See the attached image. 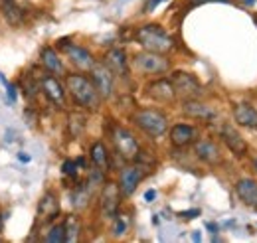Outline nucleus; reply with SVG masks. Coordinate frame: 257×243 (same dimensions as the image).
I'll return each instance as SVG.
<instances>
[{
    "mask_svg": "<svg viewBox=\"0 0 257 243\" xmlns=\"http://www.w3.org/2000/svg\"><path fill=\"white\" fill-rule=\"evenodd\" d=\"M194 154L202 162H206V164H218V162H222V151H220V147L214 141H208V139H202V141H198L194 145Z\"/></svg>",
    "mask_w": 257,
    "mask_h": 243,
    "instance_id": "obj_16",
    "label": "nucleus"
},
{
    "mask_svg": "<svg viewBox=\"0 0 257 243\" xmlns=\"http://www.w3.org/2000/svg\"><path fill=\"white\" fill-rule=\"evenodd\" d=\"M182 111H184L188 117L198 119V121H214V119L218 117V113H216L210 105H206V103H202V101H198V99H184Z\"/></svg>",
    "mask_w": 257,
    "mask_h": 243,
    "instance_id": "obj_15",
    "label": "nucleus"
},
{
    "mask_svg": "<svg viewBox=\"0 0 257 243\" xmlns=\"http://www.w3.org/2000/svg\"><path fill=\"white\" fill-rule=\"evenodd\" d=\"M65 87L71 95V99L81 107V109H89L95 111L101 103V95L95 89L93 81L81 73H69L65 75Z\"/></svg>",
    "mask_w": 257,
    "mask_h": 243,
    "instance_id": "obj_1",
    "label": "nucleus"
},
{
    "mask_svg": "<svg viewBox=\"0 0 257 243\" xmlns=\"http://www.w3.org/2000/svg\"><path fill=\"white\" fill-rule=\"evenodd\" d=\"M145 176H147L145 166H141V164L125 166V168L121 170V174H119V188H121V194H123V196H131Z\"/></svg>",
    "mask_w": 257,
    "mask_h": 243,
    "instance_id": "obj_10",
    "label": "nucleus"
},
{
    "mask_svg": "<svg viewBox=\"0 0 257 243\" xmlns=\"http://www.w3.org/2000/svg\"><path fill=\"white\" fill-rule=\"evenodd\" d=\"M200 213H202V212H200L198 208H194V210H184V212H180L178 215H180L182 219H194V217H198Z\"/></svg>",
    "mask_w": 257,
    "mask_h": 243,
    "instance_id": "obj_31",
    "label": "nucleus"
},
{
    "mask_svg": "<svg viewBox=\"0 0 257 243\" xmlns=\"http://www.w3.org/2000/svg\"><path fill=\"white\" fill-rule=\"evenodd\" d=\"M0 229H2V215H0Z\"/></svg>",
    "mask_w": 257,
    "mask_h": 243,
    "instance_id": "obj_41",
    "label": "nucleus"
},
{
    "mask_svg": "<svg viewBox=\"0 0 257 243\" xmlns=\"http://www.w3.org/2000/svg\"><path fill=\"white\" fill-rule=\"evenodd\" d=\"M121 188L117 182H105L99 196V213L103 219H115L121 204Z\"/></svg>",
    "mask_w": 257,
    "mask_h": 243,
    "instance_id": "obj_6",
    "label": "nucleus"
},
{
    "mask_svg": "<svg viewBox=\"0 0 257 243\" xmlns=\"http://www.w3.org/2000/svg\"><path fill=\"white\" fill-rule=\"evenodd\" d=\"M22 87H24V93H26V97H30V99H32L36 93L40 91V89H38V87H40V85H38V81H34V79H30V77H28V79L22 83Z\"/></svg>",
    "mask_w": 257,
    "mask_h": 243,
    "instance_id": "obj_30",
    "label": "nucleus"
},
{
    "mask_svg": "<svg viewBox=\"0 0 257 243\" xmlns=\"http://www.w3.org/2000/svg\"><path fill=\"white\" fill-rule=\"evenodd\" d=\"M170 81L174 85L176 97L180 99H198L202 95V83L188 71H174Z\"/></svg>",
    "mask_w": 257,
    "mask_h": 243,
    "instance_id": "obj_7",
    "label": "nucleus"
},
{
    "mask_svg": "<svg viewBox=\"0 0 257 243\" xmlns=\"http://www.w3.org/2000/svg\"><path fill=\"white\" fill-rule=\"evenodd\" d=\"M206 227H208V229H210L212 233H216V231H218V225H216V223H208Z\"/></svg>",
    "mask_w": 257,
    "mask_h": 243,
    "instance_id": "obj_37",
    "label": "nucleus"
},
{
    "mask_svg": "<svg viewBox=\"0 0 257 243\" xmlns=\"http://www.w3.org/2000/svg\"><path fill=\"white\" fill-rule=\"evenodd\" d=\"M155 198H157V190H147L145 192V200L147 202H155Z\"/></svg>",
    "mask_w": 257,
    "mask_h": 243,
    "instance_id": "obj_34",
    "label": "nucleus"
},
{
    "mask_svg": "<svg viewBox=\"0 0 257 243\" xmlns=\"http://www.w3.org/2000/svg\"><path fill=\"white\" fill-rule=\"evenodd\" d=\"M253 168H255V172H257V158L253 160Z\"/></svg>",
    "mask_w": 257,
    "mask_h": 243,
    "instance_id": "obj_39",
    "label": "nucleus"
},
{
    "mask_svg": "<svg viewBox=\"0 0 257 243\" xmlns=\"http://www.w3.org/2000/svg\"><path fill=\"white\" fill-rule=\"evenodd\" d=\"M6 91H8V99H10V103H16V99H18L16 85H14V83H8V85H6Z\"/></svg>",
    "mask_w": 257,
    "mask_h": 243,
    "instance_id": "obj_32",
    "label": "nucleus"
},
{
    "mask_svg": "<svg viewBox=\"0 0 257 243\" xmlns=\"http://www.w3.org/2000/svg\"><path fill=\"white\" fill-rule=\"evenodd\" d=\"M60 46L65 50L69 61H71L77 69H81V71H91V67L95 65V58H93V54H91L87 48L75 46V44H67V40H62Z\"/></svg>",
    "mask_w": 257,
    "mask_h": 243,
    "instance_id": "obj_9",
    "label": "nucleus"
},
{
    "mask_svg": "<svg viewBox=\"0 0 257 243\" xmlns=\"http://www.w3.org/2000/svg\"><path fill=\"white\" fill-rule=\"evenodd\" d=\"M0 10H2L4 20H6L10 26L18 28V26L22 24V20H24V10H22V6H20L16 0H0Z\"/></svg>",
    "mask_w": 257,
    "mask_h": 243,
    "instance_id": "obj_20",
    "label": "nucleus"
},
{
    "mask_svg": "<svg viewBox=\"0 0 257 243\" xmlns=\"http://www.w3.org/2000/svg\"><path fill=\"white\" fill-rule=\"evenodd\" d=\"M91 190L87 188V184H79L77 188H75V192H73V200H71V204H73V208L75 210H85L87 206H89V200H91Z\"/></svg>",
    "mask_w": 257,
    "mask_h": 243,
    "instance_id": "obj_25",
    "label": "nucleus"
},
{
    "mask_svg": "<svg viewBox=\"0 0 257 243\" xmlns=\"http://www.w3.org/2000/svg\"><path fill=\"white\" fill-rule=\"evenodd\" d=\"M111 141L115 145V151L117 154L123 158V160H128V162H135L141 154V147H139V141L135 139V135L125 129V127H113L111 129Z\"/></svg>",
    "mask_w": 257,
    "mask_h": 243,
    "instance_id": "obj_5",
    "label": "nucleus"
},
{
    "mask_svg": "<svg viewBox=\"0 0 257 243\" xmlns=\"http://www.w3.org/2000/svg\"><path fill=\"white\" fill-rule=\"evenodd\" d=\"M65 227V241L73 243L79 239V233H81V219L77 215H67L64 221Z\"/></svg>",
    "mask_w": 257,
    "mask_h": 243,
    "instance_id": "obj_26",
    "label": "nucleus"
},
{
    "mask_svg": "<svg viewBox=\"0 0 257 243\" xmlns=\"http://www.w3.org/2000/svg\"><path fill=\"white\" fill-rule=\"evenodd\" d=\"M42 63H44L46 71H50L54 75H64L65 73V67L62 60H60V56H58V52L54 48H50V46L42 50Z\"/></svg>",
    "mask_w": 257,
    "mask_h": 243,
    "instance_id": "obj_22",
    "label": "nucleus"
},
{
    "mask_svg": "<svg viewBox=\"0 0 257 243\" xmlns=\"http://www.w3.org/2000/svg\"><path fill=\"white\" fill-rule=\"evenodd\" d=\"M103 63L115 73V75H121V77H127L128 73V61H127V56H125V52L121 50V48H113V50H109L107 54H105V60Z\"/></svg>",
    "mask_w": 257,
    "mask_h": 243,
    "instance_id": "obj_17",
    "label": "nucleus"
},
{
    "mask_svg": "<svg viewBox=\"0 0 257 243\" xmlns=\"http://www.w3.org/2000/svg\"><path fill=\"white\" fill-rule=\"evenodd\" d=\"M133 69L143 75H162L170 69V60L166 58V54L145 50L133 58Z\"/></svg>",
    "mask_w": 257,
    "mask_h": 243,
    "instance_id": "obj_4",
    "label": "nucleus"
},
{
    "mask_svg": "<svg viewBox=\"0 0 257 243\" xmlns=\"http://www.w3.org/2000/svg\"><path fill=\"white\" fill-rule=\"evenodd\" d=\"M235 194L245 206L257 208V182L253 178H241L235 184Z\"/></svg>",
    "mask_w": 257,
    "mask_h": 243,
    "instance_id": "obj_19",
    "label": "nucleus"
},
{
    "mask_svg": "<svg viewBox=\"0 0 257 243\" xmlns=\"http://www.w3.org/2000/svg\"><path fill=\"white\" fill-rule=\"evenodd\" d=\"M44 241H48V243H62V241H65V227H64V223H58V225H54V227L48 231V235L44 237Z\"/></svg>",
    "mask_w": 257,
    "mask_h": 243,
    "instance_id": "obj_27",
    "label": "nucleus"
},
{
    "mask_svg": "<svg viewBox=\"0 0 257 243\" xmlns=\"http://www.w3.org/2000/svg\"><path fill=\"white\" fill-rule=\"evenodd\" d=\"M208 2H229V0H192V6H200V4H208Z\"/></svg>",
    "mask_w": 257,
    "mask_h": 243,
    "instance_id": "obj_35",
    "label": "nucleus"
},
{
    "mask_svg": "<svg viewBox=\"0 0 257 243\" xmlns=\"http://www.w3.org/2000/svg\"><path fill=\"white\" fill-rule=\"evenodd\" d=\"M245 2H247V4H253V2H255V0H245Z\"/></svg>",
    "mask_w": 257,
    "mask_h": 243,
    "instance_id": "obj_40",
    "label": "nucleus"
},
{
    "mask_svg": "<svg viewBox=\"0 0 257 243\" xmlns=\"http://www.w3.org/2000/svg\"><path fill=\"white\" fill-rule=\"evenodd\" d=\"M147 95L159 103H172L176 99V91L170 79H155L147 85Z\"/></svg>",
    "mask_w": 257,
    "mask_h": 243,
    "instance_id": "obj_13",
    "label": "nucleus"
},
{
    "mask_svg": "<svg viewBox=\"0 0 257 243\" xmlns=\"http://www.w3.org/2000/svg\"><path fill=\"white\" fill-rule=\"evenodd\" d=\"M89 156H91V160H93L95 168H101L103 172H105V170H109V152H107V147H105L101 141H97V143L91 145V149H89Z\"/></svg>",
    "mask_w": 257,
    "mask_h": 243,
    "instance_id": "obj_23",
    "label": "nucleus"
},
{
    "mask_svg": "<svg viewBox=\"0 0 257 243\" xmlns=\"http://www.w3.org/2000/svg\"><path fill=\"white\" fill-rule=\"evenodd\" d=\"M85 125H87V117L83 113H79V111L69 113V117H67V129H69L71 139H79L83 135V131H85Z\"/></svg>",
    "mask_w": 257,
    "mask_h": 243,
    "instance_id": "obj_24",
    "label": "nucleus"
},
{
    "mask_svg": "<svg viewBox=\"0 0 257 243\" xmlns=\"http://www.w3.org/2000/svg\"><path fill=\"white\" fill-rule=\"evenodd\" d=\"M77 162L75 160H65L64 164H62V172H64L65 176H69V178H75L77 176Z\"/></svg>",
    "mask_w": 257,
    "mask_h": 243,
    "instance_id": "obj_29",
    "label": "nucleus"
},
{
    "mask_svg": "<svg viewBox=\"0 0 257 243\" xmlns=\"http://www.w3.org/2000/svg\"><path fill=\"white\" fill-rule=\"evenodd\" d=\"M196 139V129L192 125H186V123H178L170 129V143L178 149L182 147H188L190 143H194Z\"/></svg>",
    "mask_w": 257,
    "mask_h": 243,
    "instance_id": "obj_18",
    "label": "nucleus"
},
{
    "mask_svg": "<svg viewBox=\"0 0 257 243\" xmlns=\"http://www.w3.org/2000/svg\"><path fill=\"white\" fill-rule=\"evenodd\" d=\"M161 2H166V0H149V2H147V6H145V12H153Z\"/></svg>",
    "mask_w": 257,
    "mask_h": 243,
    "instance_id": "obj_33",
    "label": "nucleus"
},
{
    "mask_svg": "<svg viewBox=\"0 0 257 243\" xmlns=\"http://www.w3.org/2000/svg\"><path fill=\"white\" fill-rule=\"evenodd\" d=\"M192 239L194 241H200V233H198V231H194L192 233Z\"/></svg>",
    "mask_w": 257,
    "mask_h": 243,
    "instance_id": "obj_38",
    "label": "nucleus"
},
{
    "mask_svg": "<svg viewBox=\"0 0 257 243\" xmlns=\"http://www.w3.org/2000/svg\"><path fill=\"white\" fill-rule=\"evenodd\" d=\"M133 121L143 133H147L153 139L162 137L166 133V129H168V119L159 109H139L133 115Z\"/></svg>",
    "mask_w": 257,
    "mask_h": 243,
    "instance_id": "obj_3",
    "label": "nucleus"
},
{
    "mask_svg": "<svg viewBox=\"0 0 257 243\" xmlns=\"http://www.w3.org/2000/svg\"><path fill=\"white\" fill-rule=\"evenodd\" d=\"M91 81L99 91L101 99H109L113 95V87H115V73L105 65V63H97L91 67Z\"/></svg>",
    "mask_w": 257,
    "mask_h": 243,
    "instance_id": "obj_8",
    "label": "nucleus"
},
{
    "mask_svg": "<svg viewBox=\"0 0 257 243\" xmlns=\"http://www.w3.org/2000/svg\"><path fill=\"white\" fill-rule=\"evenodd\" d=\"M18 160H22V162H30V156L24 154V152H18Z\"/></svg>",
    "mask_w": 257,
    "mask_h": 243,
    "instance_id": "obj_36",
    "label": "nucleus"
},
{
    "mask_svg": "<svg viewBox=\"0 0 257 243\" xmlns=\"http://www.w3.org/2000/svg\"><path fill=\"white\" fill-rule=\"evenodd\" d=\"M220 137H222V141L225 143V147L233 152V154H237V156H243L247 152V149H249L247 143H245V139L231 125H227V123L220 129Z\"/></svg>",
    "mask_w": 257,
    "mask_h": 243,
    "instance_id": "obj_14",
    "label": "nucleus"
},
{
    "mask_svg": "<svg viewBox=\"0 0 257 243\" xmlns=\"http://www.w3.org/2000/svg\"><path fill=\"white\" fill-rule=\"evenodd\" d=\"M36 215H38L40 223H48V221H52V219H56L60 215V200H58V196L54 192H46L42 196V200L38 202Z\"/></svg>",
    "mask_w": 257,
    "mask_h": 243,
    "instance_id": "obj_12",
    "label": "nucleus"
},
{
    "mask_svg": "<svg viewBox=\"0 0 257 243\" xmlns=\"http://www.w3.org/2000/svg\"><path fill=\"white\" fill-rule=\"evenodd\" d=\"M40 89L44 91V95L58 107H64L65 105V89L64 85L60 83V79L54 75V73H44L40 77Z\"/></svg>",
    "mask_w": 257,
    "mask_h": 243,
    "instance_id": "obj_11",
    "label": "nucleus"
},
{
    "mask_svg": "<svg viewBox=\"0 0 257 243\" xmlns=\"http://www.w3.org/2000/svg\"><path fill=\"white\" fill-rule=\"evenodd\" d=\"M127 227H128L127 219L117 213V215H115V225H113V235H115V237L125 235V233H127Z\"/></svg>",
    "mask_w": 257,
    "mask_h": 243,
    "instance_id": "obj_28",
    "label": "nucleus"
},
{
    "mask_svg": "<svg viewBox=\"0 0 257 243\" xmlns=\"http://www.w3.org/2000/svg\"><path fill=\"white\" fill-rule=\"evenodd\" d=\"M135 40L147 50V52H157V54H168L174 50V40L168 32L159 24H145L135 32Z\"/></svg>",
    "mask_w": 257,
    "mask_h": 243,
    "instance_id": "obj_2",
    "label": "nucleus"
},
{
    "mask_svg": "<svg viewBox=\"0 0 257 243\" xmlns=\"http://www.w3.org/2000/svg\"><path fill=\"white\" fill-rule=\"evenodd\" d=\"M233 119L237 125L247 127V129H257V111L249 103H237L233 107Z\"/></svg>",
    "mask_w": 257,
    "mask_h": 243,
    "instance_id": "obj_21",
    "label": "nucleus"
}]
</instances>
